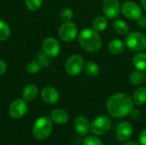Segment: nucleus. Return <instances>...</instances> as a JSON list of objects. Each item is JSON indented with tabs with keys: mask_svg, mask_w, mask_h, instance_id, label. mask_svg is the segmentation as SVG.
<instances>
[{
	"mask_svg": "<svg viewBox=\"0 0 146 145\" xmlns=\"http://www.w3.org/2000/svg\"><path fill=\"white\" fill-rule=\"evenodd\" d=\"M133 103L131 97L124 93L112 95L107 102V110L110 115L115 118H122L129 115Z\"/></svg>",
	"mask_w": 146,
	"mask_h": 145,
	"instance_id": "f257e3e1",
	"label": "nucleus"
},
{
	"mask_svg": "<svg viewBox=\"0 0 146 145\" xmlns=\"http://www.w3.org/2000/svg\"><path fill=\"white\" fill-rule=\"evenodd\" d=\"M78 39L81 47L89 52H97L102 46V39L93 28L82 29L78 35Z\"/></svg>",
	"mask_w": 146,
	"mask_h": 145,
	"instance_id": "f03ea898",
	"label": "nucleus"
},
{
	"mask_svg": "<svg viewBox=\"0 0 146 145\" xmlns=\"http://www.w3.org/2000/svg\"><path fill=\"white\" fill-rule=\"evenodd\" d=\"M52 129L53 124L51 119L42 116L35 121L33 127V135L37 140H44L50 135Z\"/></svg>",
	"mask_w": 146,
	"mask_h": 145,
	"instance_id": "7ed1b4c3",
	"label": "nucleus"
},
{
	"mask_svg": "<svg viewBox=\"0 0 146 145\" xmlns=\"http://www.w3.org/2000/svg\"><path fill=\"white\" fill-rule=\"evenodd\" d=\"M126 46L133 51L141 52L146 50V36L139 32H132L126 38Z\"/></svg>",
	"mask_w": 146,
	"mask_h": 145,
	"instance_id": "20e7f679",
	"label": "nucleus"
},
{
	"mask_svg": "<svg viewBox=\"0 0 146 145\" xmlns=\"http://www.w3.org/2000/svg\"><path fill=\"white\" fill-rule=\"evenodd\" d=\"M85 67V61L80 55L71 56L65 63V70L67 73L70 76L79 75Z\"/></svg>",
	"mask_w": 146,
	"mask_h": 145,
	"instance_id": "39448f33",
	"label": "nucleus"
},
{
	"mask_svg": "<svg viewBox=\"0 0 146 145\" xmlns=\"http://www.w3.org/2000/svg\"><path fill=\"white\" fill-rule=\"evenodd\" d=\"M78 34V27L72 21H64L58 30L59 38L64 42L73 41Z\"/></svg>",
	"mask_w": 146,
	"mask_h": 145,
	"instance_id": "423d86ee",
	"label": "nucleus"
},
{
	"mask_svg": "<svg viewBox=\"0 0 146 145\" xmlns=\"http://www.w3.org/2000/svg\"><path fill=\"white\" fill-rule=\"evenodd\" d=\"M110 127H111L110 119L106 115H100L93 121L90 130L93 134L98 136H102L107 133L110 129Z\"/></svg>",
	"mask_w": 146,
	"mask_h": 145,
	"instance_id": "0eeeda50",
	"label": "nucleus"
},
{
	"mask_svg": "<svg viewBox=\"0 0 146 145\" xmlns=\"http://www.w3.org/2000/svg\"><path fill=\"white\" fill-rule=\"evenodd\" d=\"M27 103L25 99H16L15 100L9 108V113L11 118L18 120L22 118L27 112Z\"/></svg>",
	"mask_w": 146,
	"mask_h": 145,
	"instance_id": "6e6552de",
	"label": "nucleus"
},
{
	"mask_svg": "<svg viewBox=\"0 0 146 145\" xmlns=\"http://www.w3.org/2000/svg\"><path fill=\"white\" fill-rule=\"evenodd\" d=\"M43 52L45 53L48 56L56 57L61 51V45L59 42L52 37L46 38L42 43Z\"/></svg>",
	"mask_w": 146,
	"mask_h": 145,
	"instance_id": "1a4fd4ad",
	"label": "nucleus"
},
{
	"mask_svg": "<svg viewBox=\"0 0 146 145\" xmlns=\"http://www.w3.org/2000/svg\"><path fill=\"white\" fill-rule=\"evenodd\" d=\"M121 11L127 18L131 20H137L140 15H142V9L139 5L131 1H127L122 4Z\"/></svg>",
	"mask_w": 146,
	"mask_h": 145,
	"instance_id": "9d476101",
	"label": "nucleus"
},
{
	"mask_svg": "<svg viewBox=\"0 0 146 145\" xmlns=\"http://www.w3.org/2000/svg\"><path fill=\"white\" fill-rule=\"evenodd\" d=\"M121 11V5L118 0H104L103 3V13L104 15L110 18H116Z\"/></svg>",
	"mask_w": 146,
	"mask_h": 145,
	"instance_id": "9b49d317",
	"label": "nucleus"
},
{
	"mask_svg": "<svg viewBox=\"0 0 146 145\" xmlns=\"http://www.w3.org/2000/svg\"><path fill=\"white\" fill-rule=\"evenodd\" d=\"M133 126L129 122L124 121L119 124L116 129V138L120 142H127L133 134Z\"/></svg>",
	"mask_w": 146,
	"mask_h": 145,
	"instance_id": "f8f14e48",
	"label": "nucleus"
},
{
	"mask_svg": "<svg viewBox=\"0 0 146 145\" xmlns=\"http://www.w3.org/2000/svg\"><path fill=\"white\" fill-rule=\"evenodd\" d=\"M41 97L44 103L48 104H55L59 101L60 95L56 88L51 86H47L42 90Z\"/></svg>",
	"mask_w": 146,
	"mask_h": 145,
	"instance_id": "ddd939ff",
	"label": "nucleus"
},
{
	"mask_svg": "<svg viewBox=\"0 0 146 145\" xmlns=\"http://www.w3.org/2000/svg\"><path fill=\"white\" fill-rule=\"evenodd\" d=\"M74 127H75L76 132L81 136L86 135L91 129L90 123H89L87 118L85 116H82V115L76 117V119L74 121Z\"/></svg>",
	"mask_w": 146,
	"mask_h": 145,
	"instance_id": "4468645a",
	"label": "nucleus"
},
{
	"mask_svg": "<svg viewBox=\"0 0 146 145\" xmlns=\"http://www.w3.org/2000/svg\"><path fill=\"white\" fill-rule=\"evenodd\" d=\"M50 119L53 122L60 125L66 124L68 121V114L61 109H56L50 112Z\"/></svg>",
	"mask_w": 146,
	"mask_h": 145,
	"instance_id": "2eb2a0df",
	"label": "nucleus"
},
{
	"mask_svg": "<svg viewBox=\"0 0 146 145\" xmlns=\"http://www.w3.org/2000/svg\"><path fill=\"white\" fill-rule=\"evenodd\" d=\"M38 95V89L35 85H27L22 91V97L23 99H25L27 102L33 101L37 98Z\"/></svg>",
	"mask_w": 146,
	"mask_h": 145,
	"instance_id": "dca6fc26",
	"label": "nucleus"
},
{
	"mask_svg": "<svg viewBox=\"0 0 146 145\" xmlns=\"http://www.w3.org/2000/svg\"><path fill=\"white\" fill-rule=\"evenodd\" d=\"M133 63L134 67L140 71H146V53L139 52L133 56Z\"/></svg>",
	"mask_w": 146,
	"mask_h": 145,
	"instance_id": "f3484780",
	"label": "nucleus"
},
{
	"mask_svg": "<svg viewBox=\"0 0 146 145\" xmlns=\"http://www.w3.org/2000/svg\"><path fill=\"white\" fill-rule=\"evenodd\" d=\"M92 26L97 32L104 31L108 26V21L106 19V16L98 15L96 18H94L92 23Z\"/></svg>",
	"mask_w": 146,
	"mask_h": 145,
	"instance_id": "a211bd4d",
	"label": "nucleus"
},
{
	"mask_svg": "<svg viewBox=\"0 0 146 145\" xmlns=\"http://www.w3.org/2000/svg\"><path fill=\"white\" fill-rule=\"evenodd\" d=\"M133 103L138 105L141 106L146 103V87L142 86L138 88L133 93Z\"/></svg>",
	"mask_w": 146,
	"mask_h": 145,
	"instance_id": "6ab92c4d",
	"label": "nucleus"
},
{
	"mask_svg": "<svg viewBox=\"0 0 146 145\" xmlns=\"http://www.w3.org/2000/svg\"><path fill=\"white\" fill-rule=\"evenodd\" d=\"M125 49V44L121 39H113L109 44V50L113 55L121 54Z\"/></svg>",
	"mask_w": 146,
	"mask_h": 145,
	"instance_id": "aec40b11",
	"label": "nucleus"
},
{
	"mask_svg": "<svg viewBox=\"0 0 146 145\" xmlns=\"http://www.w3.org/2000/svg\"><path fill=\"white\" fill-rule=\"evenodd\" d=\"M113 27H114L115 31L118 34H120V35H121V36L127 34V32H128V31H129L128 24H127L126 21H124L123 20H121V19L115 20V21H114V23H113Z\"/></svg>",
	"mask_w": 146,
	"mask_h": 145,
	"instance_id": "412c9836",
	"label": "nucleus"
},
{
	"mask_svg": "<svg viewBox=\"0 0 146 145\" xmlns=\"http://www.w3.org/2000/svg\"><path fill=\"white\" fill-rule=\"evenodd\" d=\"M145 79V74L143 73V71L140 70L133 72L130 74V78H129L130 83L133 85H139L144 83Z\"/></svg>",
	"mask_w": 146,
	"mask_h": 145,
	"instance_id": "4be33fe9",
	"label": "nucleus"
},
{
	"mask_svg": "<svg viewBox=\"0 0 146 145\" xmlns=\"http://www.w3.org/2000/svg\"><path fill=\"white\" fill-rule=\"evenodd\" d=\"M85 70L89 77H96L99 73V67L94 62H88L85 66Z\"/></svg>",
	"mask_w": 146,
	"mask_h": 145,
	"instance_id": "5701e85b",
	"label": "nucleus"
},
{
	"mask_svg": "<svg viewBox=\"0 0 146 145\" xmlns=\"http://www.w3.org/2000/svg\"><path fill=\"white\" fill-rule=\"evenodd\" d=\"M10 36V28L6 21L0 19V41L7 40Z\"/></svg>",
	"mask_w": 146,
	"mask_h": 145,
	"instance_id": "b1692460",
	"label": "nucleus"
},
{
	"mask_svg": "<svg viewBox=\"0 0 146 145\" xmlns=\"http://www.w3.org/2000/svg\"><path fill=\"white\" fill-rule=\"evenodd\" d=\"M41 65L38 63V62L37 60L34 61H31L27 64L26 67V71L30 73V74H35L37 73H38L41 69Z\"/></svg>",
	"mask_w": 146,
	"mask_h": 145,
	"instance_id": "393cba45",
	"label": "nucleus"
},
{
	"mask_svg": "<svg viewBox=\"0 0 146 145\" xmlns=\"http://www.w3.org/2000/svg\"><path fill=\"white\" fill-rule=\"evenodd\" d=\"M43 3V0H25V4L27 8L31 11L38 10Z\"/></svg>",
	"mask_w": 146,
	"mask_h": 145,
	"instance_id": "a878e982",
	"label": "nucleus"
},
{
	"mask_svg": "<svg viewBox=\"0 0 146 145\" xmlns=\"http://www.w3.org/2000/svg\"><path fill=\"white\" fill-rule=\"evenodd\" d=\"M60 17L64 21H71L74 17V12L70 8H63L60 12Z\"/></svg>",
	"mask_w": 146,
	"mask_h": 145,
	"instance_id": "bb28decb",
	"label": "nucleus"
},
{
	"mask_svg": "<svg viewBox=\"0 0 146 145\" xmlns=\"http://www.w3.org/2000/svg\"><path fill=\"white\" fill-rule=\"evenodd\" d=\"M50 56H48L44 52H40L38 54L37 56V61L38 62V63L41 65V67H48L50 63Z\"/></svg>",
	"mask_w": 146,
	"mask_h": 145,
	"instance_id": "cd10ccee",
	"label": "nucleus"
},
{
	"mask_svg": "<svg viewBox=\"0 0 146 145\" xmlns=\"http://www.w3.org/2000/svg\"><path fill=\"white\" fill-rule=\"evenodd\" d=\"M82 145H104L103 142L95 136H87L82 142Z\"/></svg>",
	"mask_w": 146,
	"mask_h": 145,
	"instance_id": "c85d7f7f",
	"label": "nucleus"
},
{
	"mask_svg": "<svg viewBox=\"0 0 146 145\" xmlns=\"http://www.w3.org/2000/svg\"><path fill=\"white\" fill-rule=\"evenodd\" d=\"M129 115H130V117H131L133 120L138 121V120L141 117V113H140L139 110H138V109H133L130 111Z\"/></svg>",
	"mask_w": 146,
	"mask_h": 145,
	"instance_id": "c756f323",
	"label": "nucleus"
},
{
	"mask_svg": "<svg viewBox=\"0 0 146 145\" xmlns=\"http://www.w3.org/2000/svg\"><path fill=\"white\" fill-rule=\"evenodd\" d=\"M137 24H138V26H139L142 28L146 27V16H145V15H140L137 19Z\"/></svg>",
	"mask_w": 146,
	"mask_h": 145,
	"instance_id": "7c9ffc66",
	"label": "nucleus"
},
{
	"mask_svg": "<svg viewBox=\"0 0 146 145\" xmlns=\"http://www.w3.org/2000/svg\"><path fill=\"white\" fill-rule=\"evenodd\" d=\"M139 143L141 145H146V129L143 130L139 135Z\"/></svg>",
	"mask_w": 146,
	"mask_h": 145,
	"instance_id": "2f4dec72",
	"label": "nucleus"
},
{
	"mask_svg": "<svg viewBox=\"0 0 146 145\" xmlns=\"http://www.w3.org/2000/svg\"><path fill=\"white\" fill-rule=\"evenodd\" d=\"M7 70V64L3 60L0 59V76H2Z\"/></svg>",
	"mask_w": 146,
	"mask_h": 145,
	"instance_id": "473e14b6",
	"label": "nucleus"
},
{
	"mask_svg": "<svg viewBox=\"0 0 146 145\" xmlns=\"http://www.w3.org/2000/svg\"><path fill=\"white\" fill-rule=\"evenodd\" d=\"M123 145H141L139 144V143L137 142H134V141H130V142H126Z\"/></svg>",
	"mask_w": 146,
	"mask_h": 145,
	"instance_id": "72a5a7b5",
	"label": "nucleus"
},
{
	"mask_svg": "<svg viewBox=\"0 0 146 145\" xmlns=\"http://www.w3.org/2000/svg\"><path fill=\"white\" fill-rule=\"evenodd\" d=\"M142 6L146 10V0H142Z\"/></svg>",
	"mask_w": 146,
	"mask_h": 145,
	"instance_id": "f704fd0d",
	"label": "nucleus"
}]
</instances>
